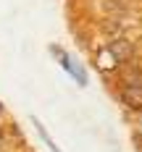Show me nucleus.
<instances>
[{
	"mask_svg": "<svg viewBox=\"0 0 142 152\" xmlns=\"http://www.w3.org/2000/svg\"><path fill=\"white\" fill-rule=\"evenodd\" d=\"M55 53H58V58H61V66L66 68V74H71V76H74V81H77L79 87H84V84H87V74H84V71H82V68H79V66L71 61L68 55H63L61 50H55Z\"/></svg>",
	"mask_w": 142,
	"mask_h": 152,
	"instance_id": "nucleus-2",
	"label": "nucleus"
},
{
	"mask_svg": "<svg viewBox=\"0 0 142 152\" xmlns=\"http://www.w3.org/2000/svg\"><path fill=\"white\" fill-rule=\"evenodd\" d=\"M0 144H3V131H0Z\"/></svg>",
	"mask_w": 142,
	"mask_h": 152,
	"instance_id": "nucleus-5",
	"label": "nucleus"
},
{
	"mask_svg": "<svg viewBox=\"0 0 142 152\" xmlns=\"http://www.w3.org/2000/svg\"><path fill=\"white\" fill-rule=\"evenodd\" d=\"M124 102L132 110H142V74H134L124 87Z\"/></svg>",
	"mask_w": 142,
	"mask_h": 152,
	"instance_id": "nucleus-1",
	"label": "nucleus"
},
{
	"mask_svg": "<svg viewBox=\"0 0 142 152\" xmlns=\"http://www.w3.org/2000/svg\"><path fill=\"white\" fill-rule=\"evenodd\" d=\"M0 107H3V105H0Z\"/></svg>",
	"mask_w": 142,
	"mask_h": 152,
	"instance_id": "nucleus-6",
	"label": "nucleus"
},
{
	"mask_svg": "<svg viewBox=\"0 0 142 152\" xmlns=\"http://www.w3.org/2000/svg\"><path fill=\"white\" fill-rule=\"evenodd\" d=\"M108 53L113 55V61L116 63H124L132 58V45L126 42V39H116V42H110L108 45Z\"/></svg>",
	"mask_w": 142,
	"mask_h": 152,
	"instance_id": "nucleus-3",
	"label": "nucleus"
},
{
	"mask_svg": "<svg viewBox=\"0 0 142 152\" xmlns=\"http://www.w3.org/2000/svg\"><path fill=\"white\" fill-rule=\"evenodd\" d=\"M34 126L40 129V134H42V139H45V144H47V147H50V152H61V150H58V147H55V144H53V139H50V137H47V134H45V129H42V123L37 121V118H34Z\"/></svg>",
	"mask_w": 142,
	"mask_h": 152,
	"instance_id": "nucleus-4",
	"label": "nucleus"
}]
</instances>
